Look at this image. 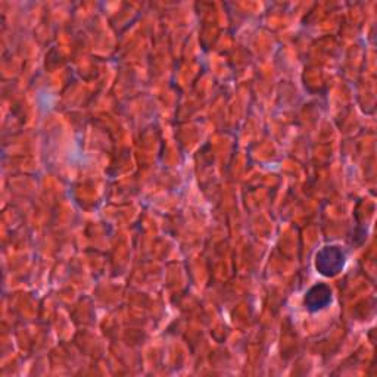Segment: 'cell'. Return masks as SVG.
<instances>
[{
  "mask_svg": "<svg viewBox=\"0 0 377 377\" xmlns=\"http://www.w3.org/2000/svg\"><path fill=\"white\" fill-rule=\"evenodd\" d=\"M331 299V292L326 285H317L310 289V292L306 296V307L310 311H318L323 310L329 306Z\"/></svg>",
  "mask_w": 377,
  "mask_h": 377,
  "instance_id": "obj_2",
  "label": "cell"
},
{
  "mask_svg": "<svg viewBox=\"0 0 377 377\" xmlns=\"http://www.w3.org/2000/svg\"><path fill=\"white\" fill-rule=\"evenodd\" d=\"M345 264L343 252L338 246H327L317 254L315 267L323 275H336Z\"/></svg>",
  "mask_w": 377,
  "mask_h": 377,
  "instance_id": "obj_1",
  "label": "cell"
}]
</instances>
